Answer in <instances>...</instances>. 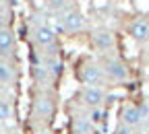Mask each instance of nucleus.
<instances>
[{
	"mask_svg": "<svg viewBox=\"0 0 149 134\" xmlns=\"http://www.w3.org/2000/svg\"><path fill=\"white\" fill-rule=\"evenodd\" d=\"M116 134H133V132H130L128 128H118V130H116Z\"/></svg>",
	"mask_w": 149,
	"mask_h": 134,
	"instance_id": "nucleus-14",
	"label": "nucleus"
},
{
	"mask_svg": "<svg viewBox=\"0 0 149 134\" xmlns=\"http://www.w3.org/2000/svg\"><path fill=\"white\" fill-rule=\"evenodd\" d=\"M35 39H37V44H42V46H52L56 41V33H54V29L44 25V27H40L35 31Z\"/></svg>",
	"mask_w": 149,
	"mask_h": 134,
	"instance_id": "nucleus-8",
	"label": "nucleus"
},
{
	"mask_svg": "<svg viewBox=\"0 0 149 134\" xmlns=\"http://www.w3.org/2000/svg\"><path fill=\"white\" fill-rule=\"evenodd\" d=\"M13 46V33L8 29H0V56H4Z\"/></svg>",
	"mask_w": 149,
	"mask_h": 134,
	"instance_id": "nucleus-9",
	"label": "nucleus"
},
{
	"mask_svg": "<svg viewBox=\"0 0 149 134\" xmlns=\"http://www.w3.org/2000/svg\"><path fill=\"white\" fill-rule=\"evenodd\" d=\"M141 118H143V111H141V107H137V105H128V107H124V111H122V120H124L126 126H137V124L141 122Z\"/></svg>",
	"mask_w": 149,
	"mask_h": 134,
	"instance_id": "nucleus-5",
	"label": "nucleus"
},
{
	"mask_svg": "<svg viewBox=\"0 0 149 134\" xmlns=\"http://www.w3.org/2000/svg\"><path fill=\"white\" fill-rule=\"evenodd\" d=\"M93 44H95L97 50H110L112 46H114V35H112L110 31H97L95 35H93Z\"/></svg>",
	"mask_w": 149,
	"mask_h": 134,
	"instance_id": "nucleus-6",
	"label": "nucleus"
},
{
	"mask_svg": "<svg viewBox=\"0 0 149 134\" xmlns=\"http://www.w3.org/2000/svg\"><path fill=\"white\" fill-rule=\"evenodd\" d=\"M77 128H79V132H83V134H87V132H89V122H85V120H81V122H77Z\"/></svg>",
	"mask_w": 149,
	"mask_h": 134,
	"instance_id": "nucleus-13",
	"label": "nucleus"
},
{
	"mask_svg": "<svg viewBox=\"0 0 149 134\" xmlns=\"http://www.w3.org/2000/svg\"><path fill=\"white\" fill-rule=\"evenodd\" d=\"M10 118V105L6 101H0V120H8Z\"/></svg>",
	"mask_w": 149,
	"mask_h": 134,
	"instance_id": "nucleus-11",
	"label": "nucleus"
},
{
	"mask_svg": "<svg viewBox=\"0 0 149 134\" xmlns=\"http://www.w3.org/2000/svg\"><path fill=\"white\" fill-rule=\"evenodd\" d=\"M37 111H40L44 118H46V116H50V113H52V101H50V99H46V97H42L40 101H37Z\"/></svg>",
	"mask_w": 149,
	"mask_h": 134,
	"instance_id": "nucleus-10",
	"label": "nucleus"
},
{
	"mask_svg": "<svg viewBox=\"0 0 149 134\" xmlns=\"http://www.w3.org/2000/svg\"><path fill=\"white\" fill-rule=\"evenodd\" d=\"M128 33H130V37H133L135 41L147 39V37H149V25H147V21H141V19L133 21L130 27H128Z\"/></svg>",
	"mask_w": 149,
	"mask_h": 134,
	"instance_id": "nucleus-2",
	"label": "nucleus"
},
{
	"mask_svg": "<svg viewBox=\"0 0 149 134\" xmlns=\"http://www.w3.org/2000/svg\"><path fill=\"white\" fill-rule=\"evenodd\" d=\"M79 79L85 85H100L102 83V70L97 66H93V64H85L79 70Z\"/></svg>",
	"mask_w": 149,
	"mask_h": 134,
	"instance_id": "nucleus-1",
	"label": "nucleus"
},
{
	"mask_svg": "<svg viewBox=\"0 0 149 134\" xmlns=\"http://www.w3.org/2000/svg\"><path fill=\"white\" fill-rule=\"evenodd\" d=\"M40 134H52V132H48V130H44V132H40Z\"/></svg>",
	"mask_w": 149,
	"mask_h": 134,
	"instance_id": "nucleus-15",
	"label": "nucleus"
},
{
	"mask_svg": "<svg viewBox=\"0 0 149 134\" xmlns=\"http://www.w3.org/2000/svg\"><path fill=\"white\" fill-rule=\"evenodd\" d=\"M83 12H77V10H70V12H66L64 15V27L68 29V31H79L81 27H83Z\"/></svg>",
	"mask_w": 149,
	"mask_h": 134,
	"instance_id": "nucleus-4",
	"label": "nucleus"
},
{
	"mask_svg": "<svg viewBox=\"0 0 149 134\" xmlns=\"http://www.w3.org/2000/svg\"><path fill=\"white\" fill-rule=\"evenodd\" d=\"M106 72H108L114 81H124V79H126V74H128L126 66H124L120 60H110V62L106 64Z\"/></svg>",
	"mask_w": 149,
	"mask_h": 134,
	"instance_id": "nucleus-3",
	"label": "nucleus"
},
{
	"mask_svg": "<svg viewBox=\"0 0 149 134\" xmlns=\"http://www.w3.org/2000/svg\"><path fill=\"white\" fill-rule=\"evenodd\" d=\"M85 103L91 105V107H100L104 103V91L97 89V87H89L85 91Z\"/></svg>",
	"mask_w": 149,
	"mask_h": 134,
	"instance_id": "nucleus-7",
	"label": "nucleus"
},
{
	"mask_svg": "<svg viewBox=\"0 0 149 134\" xmlns=\"http://www.w3.org/2000/svg\"><path fill=\"white\" fill-rule=\"evenodd\" d=\"M8 81H10V70H8V66L0 64V83H8Z\"/></svg>",
	"mask_w": 149,
	"mask_h": 134,
	"instance_id": "nucleus-12",
	"label": "nucleus"
}]
</instances>
